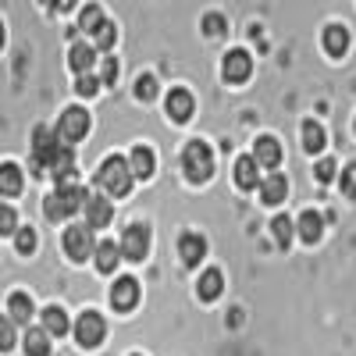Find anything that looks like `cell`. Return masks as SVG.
Segmentation results:
<instances>
[{
    "label": "cell",
    "instance_id": "3",
    "mask_svg": "<svg viewBox=\"0 0 356 356\" xmlns=\"http://www.w3.org/2000/svg\"><path fill=\"white\" fill-rule=\"evenodd\" d=\"M61 150H65V143H61V136H57V129L40 125V129L33 132V171H36V175H47Z\"/></svg>",
    "mask_w": 356,
    "mask_h": 356
},
{
    "label": "cell",
    "instance_id": "8",
    "mask_svg": "<svg viewBox=\"0 0 356 356\" xmlns=\"http://www.w3.org/2000/svg\"><path fill=\"white\" fill-rule=\"evenodd\" d=\"M104 335H107V324H104V317H100V314L86 310V314L75 321V339H79L86 349L100 346V342H104Z\"/></svg>",
    "mask_w": 356,
    "mask_h": 356
},
{
    "label": "cell",
    "instance_id": "1",
    "mask_svg": "<svg viewBox=\"0 0 356 356\" xmlns=\"http://www.w3.org/2000/svg\"><path fill=\"white\" fill-rule=\"evenodd\" d=\"M86 200H89V193H86L82 186L68 182V186H57V189L47 196L43 211H47V218H50V221H65V218H72L75 211H82Z\"/></svg>",
    "mask_w": 356,
    "mask_h": 356
},
{
    "label": "cell",
    "instance_id": "6",
    "mask_svg": "<svg viewBox=\"0 0 356 356\" xmlns=\"http://www.w3.org/2000/svg\"><path fill=\"white\" fill-rule=\"evenodd\" d=\"M89 132V114L82 107H68L61 114V122H57V136H61V143H82Z\"/></svg>",
    "mask_w": 356,
    "mask_h": 356
},
{
    "label": "cell",
    "instance_id": "33",
    "mask_svg": "<svg viewBox=\"0 0 356 356\" xmlns=\"http://www.w3.org/2000/svg\"><path fill=\"white\" fill-rule=\"evenodd\" d=\"M18 232V214L8 203H0V235H15Z\"/></svg>",
    "mask_w": 356,
    "mask_h": 356
},
{
    "label": "cell",
    "instance_id": "24",
    "mask_svg": "<svg viewBox=\"0 0 356 356\" xmlns=\"http://www.w3.org/2000/svg\"><path fill=\"white\" fill-rule=\"evenodd\" d=\"M18 193H22L18 164H0V196H18Z\"/></svg>",
    "mask_w": 356,
    "mask_h": 356
},
{
    "label": "cell",
    "instance_id": "17",
    "mask_svg": "<svg viewBox=\"0 0 356 356\" xmlns=\"http://www.w3.org/2000/svg\"><path fill=\"white\" fill-rule=\"evenodd\" d=\"M93 257H97V267H100V275H114V267L122 264V246L118 243H97V250H93Z\"/></svg>",
    "mask_w": 356,
    "mask_h": 356
},
{
    "label": "cell",
    "instance_id": "30",
    "mask_svg": "<svg viewBox=\"0 0 356 356\" xmlns=\"http://www.w3.org/2000/svg\"><path fill=\"white\" fill-rule=\"evenodd\" d=\"M93 36H97V50H111V47H114V40H118V29H114V22H107V18H104V22H100V29H97Z\"/></svg>",
    "mask_w": 356,
    "mask_h": 356
},
{
    "label": "cell",
    "instance_id": "10",
    "mask_svg": "<svg viewBox=\"0 0 356 356\" xmlns=\"http://www.w3.org/2000/svg\"><path fill=\"white\" fill-rule=\"evenodd\" d=\"M111 303H114V310H122V314L136 310V303H139V282L136 278H118L114 289H111Z\"/></svg>",
    "mask_w": 356,
    "mask_h": 356
},
{
    "label": "cell",
    "instance_id": "4",
    "mask_svg": "<svg viewBox=\"0 0 356 356\" xmlns=\"http://www.w3.org/2000/svg\"><path fill=\"white\" fill-rule=\"evenodd\" d=\"M182 171L189 182H207L214 175V154L207 143H189L182 150Z\"/></svg>",
    "mask_w": 356,
    "mask_h": 356
},
{
    "label": "cell",
    "instance_id": "27",
    "mask_svg": "<svg viewBox=\"0 0 356 356\" xmlns=\"http://www.w3.org/2000/svg\"><path fill=\"white\" fill-rule=\"evenodd\" d=\"M25 353H29V356H50V335H47L43 328L29 332V335H25Z\"/></svg>",
    "mask_w": 356,
    "mask_h": 356
},
{
    "label": "cell",
    "instance_id": "7",
    "mask_svg": "<svg viewBox=\"0 0 356 356\" xmlns=\"http://www.w3.org/2000/svg\"><path fill=\"white\" fill-rule=\"evenodd\" d=\"M97 243H93V228L89 225H72L65 232V253L72 260H86V257H93Z\"/></svg>",
    "mask_w": 356,
    "mask_h": 356
},
{
    "label": "cell",
    "instance_id": "23",
    "mask_svg": "<svg viewBox=\"0 0 356 356\" xmlns=\"http://www.w3.org/2000/svg\"><path fill=\"white\" fill-rule=\"evenodd\" d=\"M43 332L47 335H68V314L61 307H47L43 310Z\"/></svg>",
    "mask_w": 356,
    "mask_h": 356
},
{
    "label": "cell",
    "instance_id": "32",
    "mask_svg": "<svg viewBox=\"0 0 356 356\" xmlns=\"http://www.w3.org/2000/svg\"><path fill=\"white\" fill-rule=\"evenodd\" d=\"M15 243H18V253H36V232L33 228H18L15 232Z\"/></svg>",
    "mask_w": 356,
    "mask_h": 356
},
{
    "label": "cell",
    "instance_id": "13",
    "mask_svg": "<svg viewBox=\"0 0 356 356\" xmlns=\"http://www.w3.org/2000/svg\"><path fill=\"white\" fill-rule=\"evenodd\" d=\"M285 196H289V178H285L282 171H271V175L260 182V200H264L267 207H278Z\"/></svg>",
    "mask_w": 356,
    "mask_h": 356
},
{
    "label": "cell",
    "instance_id": "42",
    "mask_svg": "<svg viewBox=\"0 0 356 356\" xmlns=\"http://www.w3.org/2000/svg\"><path fill=\"white\" fill-rule=\"evenodd\" d=\"M40 4H47V8H54V0H40Z\"/></svg>",
    "mask_w": 356,
    "mask_h": 356
},
{
    "label": "cell",
    "instance_id": "38",
    "mask_svg": "<svg viewBox=\"0 0 356 356\" xmlns=\"http://www.w3.org/2000/svg\"><path fill=\"white\" fill-rule=\"evenodd\" d=\"M342 189H346L349 200H356V164L346 168V175H342Z\"/></svg>",
    "mask_w": 356,
    "mask_h": 356
},
{
    "label": "cell",
    "instance_id": "2",
    "mask_svg": "<svg viewBox=\"0 0 356 356\" xmlns=\"http://www.w3.org/2000/svg\"><path fill=\"white\" fill-rule=\"evenodd\" d=\"M97 189H104L107 196H129L132 193V171L125 157H107L97 171Z\"/></svg>",
    "mask_w": 356,
    "mask_h": 356
},
{
    "label": "cell",
    "instance_id": "11",
    "mask_svg": "<svg viewBox=\"0 0 356 356\" xmlns=\"http://www.w3.org/2000/svg\"><path fill=\"white\" fill-rule=\"evenodd\" d=\"M250 72H253V61H250L246 50H232V54L225 57V79H228L232 86H243V82L250 79Z\"/></svg>",
    "mask_w": 356,
    "mask_h": 356
},
{
    "label": "cell",
    "instance_id": "28",
    "mask_svg": "<svg viewBox=\"0 0 356 356\" xmlns=\"http://www.w3.org/2000/svg\"><path fill=\"white\" fill-rule=\"evenodd\" d=\"M292 218H285V214H278L275 221H271V235H275V243L282 246V250H289V243H292Z\"/></svg>",
    "mask_w": 356,
    "mask_h": 356
},
{
    "label": "cell",
    "instance_id": "25",
    "mask_svg": "<svg viewBox=\"0 0 356 356\" xmlns=\"http://www.w3.org/2000/svg\"><path fill=\"white\" fill-rule=\"evenodd\" d=\"M8 310H11V321L15 324H29V317H33V300H29L25 292H11Z\"/></svg>",
    "mask_w": 356,
    "mask_h": 356
},
{
    "label": "cell",
    "instance_id": "21",
    "mask_svg": "<svg viewBox=\"0 0 356 356\" xmlns=\"http://www.w3.org/2000/svg\"><path fill=\"white\" fill-rule=\"evenodd\" d=\"M349 50V33L342 25H328L324 29V54H332V57H342Z\"/></svg>",
    "mask_w": 356,
    "mask_h": 356
},
{
    "label": "cell",
    "instance_id": "31",
    "mask_svg": "<svg viewBox=\"0 0 356 356\" xmlns=\"http://www.w3.org/2000/svg\"><path fill=\"white\" fill-rule=\"evenodd\" d=\"M97 89H100V79H97V75L82 72V75L75 79V93H79V97H97Z\"/></svg>",
    "mask_w": 356,
    "mask_h": 356
},
{
    "label": "cell",
    "instance_id": "9",
    "mask_svg": "<svg viewBox=\"0 0 356 356\" xmlns=\"http://www.w3.org/2000/svg\"><path fill=\"white\" fill-rule=\"evenodd\" d=\"M82 211H86V225H89V228H107V225L114 221V207H111V200H104L100 193H97V196L89 193V200H86Z\"/></svg>",
    "mask_w": 356,
    "mask_h": 356
},
{
    "label": "cell",
    "instance_id": "34",
    "mask_svg": "<svg viewBox=\"0 0 356 356\" xmlns=\"http://www.w3.org/2000/svg\"><path fill=\"white\" fill-rule=\"evenodd\" d=\"M15 346V321L0 314V353H8Z\"/></svg>",
    "mask_w": 356,
    "mask_h": 356
},
{
    "label": "cell",
    "instance_id": "12",
    "mask_svg": "<svg viewBox=\"0 0 356 356\" xmlns=\"http://www.w3.org/2000/svg\"><path fill=\"white\" fill-rule=\"evenodd\" d=\"M253 157H257V164H260V168L278 171V164H282V143H278L275 136H260V139H257V146H253Z\"/></svg>",
    "mask_w": 356,
    "mask_h": 356
},
{
    "label": "cell",
    "instance_id": "37",
    "mask_svg": "<svg viewBox=\"0 0 356 356\" xmlns=\"http://www.w3.org/2000/svg\"><path fill=\"white\" fill-rule=\"evenodd\" d=\"M335 161H317V168H314V175H317V182H332L335 178Z\"/></svg>",
    "mask_w": 356,
    "mask_h": 356
},
{
    "label": "cell",
    "instance_id": "26",
    "mask_svg": "<svg viewBox=\"0 0 356 356\" xmlns=\"http://www.w3.org/2000/svg\"><path fill=\"white\" fill-rule=\"evenodd\" d=\"M303 150L307 154H321L324 150V129L317 122H303Z\"/></svg>",
    "mask_w": 356,
    "mask_h": 356
},
{
    "label": "cell",
    "instance_id": "5",
    "mask_svg": "<svg viewBox=\"0 0 356 356\" xmlns=\"http://www.w3.org/2000/svg\"><path fill=\"white\" fill-rule=\"evenodd\" d=\"M122 257H129L132 264H139L146 253H150V228H146L143 221H136V225H129L125 228V235H122Z\"/></svg>",
    "mask_w": 356,
    "mask_h": 356
},
{
    "label": "cell",
    "instance_id": "18",
    "mask_svg": "<svg viewBox=\"0 0 356 356\" xmlns=\"http://www.w3.org/2000/svg\"><path fill=\"white\" fill-rule=\"evenodd\" d=\"M296 232H300L303 243H317L321 232H324V218H321L317 211H303V218L296 221Z\"/></svg>",
    "mask_w": 356,
    "mask_h": 356
},
{
    "label": "cell",
    "instance_id": "14",
    "mask_svg": "<svg viewBox=\"0 0 356 356\" xmlns=\"http://www.w3.org/2000/svg\"><path fill=\"white\" fill-rule=\"evenodd\" d=\"M178 253H182V264L186 267H196L203 257H207V239L196 232H182V239H178Z\"/></svg>",
    "mask_w": 356,
    "mask_h": 356
},
{
    "label": "cell",
    "instance_id": "39",
    "mask_svg": "<svg viewBox=\"0 0 356 356\" xmlns=\"http://www.w3.org/2000/svg\"><path fill=\"white\" fill-rule=\"evenodd\" d=\"M118 79V61H114V57H104V75H100V82H114Z\"/></svg>",
    "mask_w": 356,
    "mask_h": 356
},
{
    "label": "cell",
    "instance_id": "16",
    "mask_svg": "<svg viewBox=\"0 0 356 356\" xmlns=\"http://www.w3.org/2000/svg\"><path fill=\"white\" fill-rule=\"evenodd\" d=\"M235 186H239V189H257L260 186V164H257V157H239V161H235Z\"/></svg>",
    "mask_w": 356,
    "mask_h": 356
},
{
    "label": "cell",
    "instance_id": "41",
    "mask_svg": "<svg viewBox=\"0 0 356 356\" xmlns=\"http://www.w3.org/2000/svg\"><path fill=\"white\" fill-rule=\"evenodd\" d=\"M0 47H4V25H0Z\"/></svg>",
    "mask_w": 356,
    "mask_h": 356
},
{
    "label": "cell",
    "instance_id": "35",
    "mask_svg": "<svg viewBox=\"0 0 356 356\" xmlns=\"http://www.w3.org/2000/svg\"><path fill=\"white\" fill-rule=\"evenodd\" d=\"M203 33L221 40V36L228 33V25H225V18H221V15H207V18H203Z\"/></svg>",
    "mask_w": 356,
    "mask_h": 356
},
{
    "label": "cell",
    "instance_id": "22",
    "mask_svg": "<svg viewBox=\"0 0 356 356\" xmlns=\"http://www.w3.org/2000/svg\"><path fill=\"white\" fill-rule=\"evenodd\" d=\"M221 289H225V278H221L218 267H211V271L200 275V300H218Z\"/></svg>",
    "mask_w": 356,
    "mask_h": 356
},
{
    "label": "cell",
    "instance_id": "29",
    "mask_svg": "<svg viewBox=\"0 0 356 356\" xmlns=\"http://www.w3.org/2000/svg\"><path fill=\"white\" fill-rule=\"evenodd\" d=\"M100 22H104V8H97V4L82 8V15H79V29H82V33H97Z\"/></svg>",
    "mask_w": 356,
    "mask_h": 356
},
{
    "label": "cell",
    "instance_id": "19",
    "mask_svg": "<svg viewBox=\"0 0 356 356\" xmlns=\"http://www.w3.org/2000/svg\"><path fill=\"white\" fill-rule=\"evenodd\" d=\"M129 171H132V178H150L154 175V150L150 146H136L132 157H129Z\"/></svg>",
    "mask_w": 356,
    "mask_h": 356
},
{
    "label": "cell",
    "instance_id": "20",
    "mask_svg": "<svg viewBox=\"0 0 356 356\" xmlns=\"http://www.w3.org/2000/svg\"><path fill=\"white\" fill-rule=\"evenodd\" d=\"M93 61H97V50L89 47V43H75V47L68 50V65H72L75 75L89 72V68H93Z\"/></svg>",
    "mask_w": 356,
    "mask_h": 356
},
{
    "label": "cell",
    "instance_id": "36",
    "mask_svg": "<svg viewBox=\"0 0 356 356\" xmlns=\"http://www.w3.org/2000/svg\"><path fill=\"white\" fill-rule=\"evenodd\" d=\"M136 97H139V100H154V97H157V79H154V75H143V79L136 82Z\"/></svg>",
    "mask_w": 356,
    "mask_h": 356
},
{
    "label": "cell",
    "instance_id": "15",
    "mask_svg": "<svg viewBox=\"0 0 356 356\" xmlns=\"http://www.w3.org/2000/svg\"><path fill=\"white\" fill-rule=\"evenodd\" d=\"M164 107H168V114L175 118V122H189L193 111H196V104H193V93H189V89H171Z\"/></svg>",
    "mask_w": 356,
    "mask_h": 356
},
{
    "label": "cell",
    "instance_id": "40",
    "mask_svg": "<svg viewBox=\"0 0 356 356\" xmlns=\"http://www.w3.org/2000/svg\"><path fill=\"white\" fill-rule=\"evenodd\" d=\"M75 0H54V11H72Z\"/></svg>",
    "mask_w": 356,
    "mask_h": 356
}]
</instances>
